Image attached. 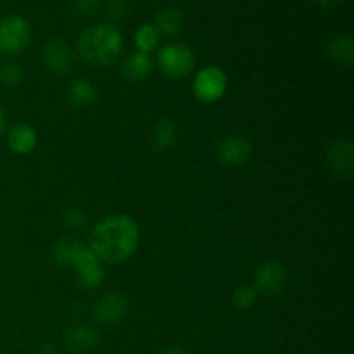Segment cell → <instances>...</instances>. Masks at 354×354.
Returning a JSON list of instances; mask_svg holds the SVG:
<instances>
[{
	"label": "cell",
	"instance_id": "7402d4cb",
	"mask_svg": "<svg viewBox=\"0 0 354 354\" xmlns=\"http://www.w3.org/2000/svg\"><path fill=\"white\" fill-rule=\"evenodd\" d=\"M106 14L113 21H121L128 14V2L127 0H109L106 3Z\"/></svg>",
	"mask_w": 354,
	"mask_h": 354
},
{
	"label": "cell",
	"instance_id": "4316f807",
	"mask_svg": "<svg viewBox=\"0 0 354 354\" xmlns=\"http://www.w3.org/2000/svg\"><path fill=\"white\" fill-rule=\"evenodd\" d=\"M38 354H55V348L52 344H41Z\"/></svg>",
	"mask_w": 354,
	"mask_h": 354
},
{
	"label": "cell",
	"instance_id": "e0dca14e",
	"mask_svg": "<svg viewBox=\"0 0 354 354\" xmlns=\"http://www.w3.org/2000/svg\"><path fill=\"white\" fill-rule=\"evenodd\" d=\"M151 140L156 151H169L176 142V124L173 123L171 120H168V118L159 120L158 123L154 124V128H152Z\"/></svg>",
	"mask_w": 354,
	"mask_h": 354
},
{
	"label": "cell",
	"instance_id": "d6986e66",
	"mask_svg": "<svg viewBox=\"0 0 354 354\" xmlns=\"http://www.w3.org/2000/svg\"><path fill=\"white\" fill-rule=\"evenodd\" d=\"M133 40L138 52L149 54V52L158 48L159 40H161V33H159L158 28H156L154 24H142V26H138L137 31H135Z\"/></svg>",
	"mask_w": 354,
	"mask_h": 354
},
{
	"label": "cell",
	"instance_id": "4fadbf2b",
	"mask_svg": "<svg viewBox=\"0 0 354 354\" xmlns=\"http://www.w3.org/2000/svg\"><path fill=\"white\" fill-rule=\"evenodd\" d=\"M68 349L75 354H85L99 344V334L90 325H75L66 334Z\"/></svg>",
	"mask_w": 354,
	"mask_h": 354
},
{
	"label": "cell",
	"instance_id": "83f0119b",
	"mask_svg": "<svg viewBox=\"0 0 354 354\" xmlns=\"http://www.w3.org/2000/svg\"><path fill=\"white\" fill-rule=\"evenodd\" d=\"M3 130H6V114H3V109L0 107V137H2Z\"/></svg>",
	"mask_w": 354,
	"mask_h": 354
},
{
	"label": "cell",
	"instance_id": "7a4b0ae2",
	"mask_svg": "<svg viewBox=\"0 0 354 354\" xmlns=\"http://www.w3.org/2000/svg\"><path fill=\"white\" fill-rule=\"evenodd\" d=\"M52 259L59 268H71L78 273V282L86 289L104 282V265L92 251L73 237H64L52 249Z\"/></svg>",
	"mask_w": 354,
	"mask_h": 354
},
{
	"label": "cell",
	"instance_id": "2e32d148",
	"mask_svg": "<svg viewBox=\"0 0 354 354\" xmlns=\"http://www.w3.org/2000/svg\"><path fill=\"white\" fill-rule=\"evenodd\" d=\"M328 57L341 66H351L354 61V41L349 35H337L327 45Z\"/></svg>",
	"mask_w": 354,
	"mask_h": 354
},
{
	"label": "cell",
	"instance_id": "44dd1931",
	"mask_svg": "<svg viewBox=\"0 0 354 354\" xmlns=\"http://www.w3.org/2000/svg\"><path fill=\"white\" fill-rule=\"evenodd\" d=\"M232 299H234V304L241 310H249L256 304V299H258V290H256L254 286L251 283H244V286L235 287L234 294H232Z\"/></svg>",
	"mask_w": 354,
	"mask_h": 354
},
{
	"label": "cell",
	"instance_id": "8992f818",
	"mask_svg": "<svg viewBox=\"0 0 354 354\" xmlns=\"http://www.w3.org/2000/svg\"><path fill=\"white\" fill-rule=\"evenodd\" d=\"M31 40V26L26 17L9 14L0 19V50L6 54H19Z\"/></svg>",
	"mask_w": 354,
	"mask_h": 354
},
{
	"label": "cell",
	"instance_id": "8fae6325",
	"mask_svg": "<svg viewBox=\"0 0 354 354\" xmlns=\"http://www.w3.org/2000/svg\"><path fill=\"white\" fill-rule=\"evenodd\" d=\"M128 311H130V301L124 294L111 292L100 297L97 303L93 315L95 320L102 325H118L127 318Z\"/></svg>",
	"mask_w": 354,
	"mask_h": 354
},
{
	"label": "cell",
	"instance_id": "cb8c5ba5",
	"mask_svg": "<svg viewBox=\"0 0 354 354\" xmlns=\"http://www.w3.org/2000/svg\"><path fill=\"white\" fill-rule=\"evenodd\" d=\"M73 7L80 14H92L100 6V0H71Z\"/></svg>",
	"mask_w": 354,
	"mask_h": 354
},
{
	"label": "cell",
	"instance_id": "3957f363",
	"mask_svg": "<svg viewBox=\"0 0 354 354\" xmlns=\"http://www.w3.org/2000/svg\"><path fill=\"white\" fill-rule=\"evenodd\" d=\"M123 35L113 24H93L78 38L80 55L97 68L116 62L123 52Z\"/></svg>",
	"mask_w": 354,
	"mask_h": 354
},
{
	"label": "cell",
	"instance_id": "ba28073f",
	"mask_svg": "<svg viewBox=\"0 0 354 354\" xmlns=\"http://www.w3.org/2000/svg\"><path fill=\"white\" fill-rule=\"evenodd\" d=\"M218 161L227 168H239L252 156V144L245 135L232 133L220 140L216 147Z\"/></svg>",
	"mask_w": 354,
	"mask_h": 354
},
{
	"label": "cell",
	"instance_id": "9c48e42d",
	"mask_svg": "<svg viewBox=\"0 0 354 354\" xmlns=\"http://www.w3.org/2000/svg\"><path fill=\"white\" fill-rule=\"evenodd\" d=\"M41 59H44L45 68L50 73H55V75H66V73H69L73 68V62H75V57H73V52L69 48V45L59 37L48 38L45 41Z\"/></svg>",
	"mask_w": 354,
	"mask_h": 354
},
{
	"label": "cell",
	"instance_id": "9a60e30c",
	"mask_svg": "<svg viewBox=\"0 0 354 354\" xmlns=\"http://www.w3.org/2000/svg\"><path fill=\"white\" fill-rule=\"evenodd\" d=\"M152 73V59L144 52H133L123 62V75L130 82H144Z\"/></svg>",
	"mask_w": 354,
	"mask_h": 354
},
{
	"label": "cell",
	"instance_id": "6da1fadb",
	"mask_svg": "<svg viewBox=\"0 0 354 354\" xmlns=\"http://www.w3.org/2000/svg\"><path fill=\"white\" fill-rule=\"evenodd\" d=\"M140 242L137 221L124 213H113L97 221L90 234L88 249L102 265H118L135 254Z\"/></svg>",
	"mask_w": 354,
	"mask_h": 354
},
{
	"label": "cell",
	"instance_id": "5bb4252c",
	"mask_svg": "<svg viewBox=\"0 0 354 354\" xmlns=\"http://www.w3.org/2000/svg\"><path fill=\"white\" fill-rule=\"evenodd\" d=\"M66 99L75 109H85L97 100V86L90 80H75L66 90Z\"/></svg>",
	"mask_w": 354,
	"mask_h": 354
},
{
	"label": "cell",
	"instance_id": "d4e9b609",
	"mask_svg": "<svg viewBox=\"0 0 354 354\" xmlns=\"http://www.w3.org/2000/svg\"><path fill=\"white\" fill-rule=\"evenodd\" d=\"M161 354H189V353H187L183 348H180V346H168V348L162 349Z\"/></svg>",
	"mask_w": 354,
	"mask_h": 354
},
{
	"label": "cell",
	"instance_id": "ac0fdd59",
	"mask_svg": "<svg viewBox=\"0 0 354 354\" xmlns=\"http://www.w3.org/2000/svg\"><path fill=\"white\" fill-rule=\"evenodd\" d=\"M154 26L166 37H175L183 26V14L176 7H165L156 14Z\"/></svg>",
	"mask_w": 354,
	"mask_h": 354
},
{
	"label": "cell",
	"instance_id": "ffe728a7",
	"mask_svg": "<svg viewBox=\"0 0 354 354\" xmlns=\"http://www.w3.org/2000/svg\"><path fill=\"white\" fill-rule=\"evenodd\" d=\"M23 68L16 61H6L0 64V83L7 88H14L23 80Z\"/></svg>",
	"mask_w": 354,
	"mask_h": 354
},
{
	"label": "cell",
	"instance_id": "277c9868",
	"mask_svg": "<svg viewBox=\"0 0 354 354\" xmlns=\"http://www.w3.org/2000/svg\"><path fill=\"white\" fill-rule=\"evenodd\" d=\"M158 64L168 78H187L196 68V55L192 48L183 44L162 45L158 52Z\"/></svg>",
	"mask_w": 354,
	"mask_h": 354
},
{
	"label": "cell",
	"instance_id": "603a6c76",
	"mask_svg": "<svg viewBox=\"0 0 354 354\" xmlns=\"http://www.w3.org/2000/svg\"><path fill=\"white\" fill-rule=\"evenodd\" d=\"M86 216L80 207H68L64 211V223L69 228H82L85 225Z\"/></svg>",
	"mask_w": 354,
	"mask_h": 354
},
{
	"label": "cell",
	"instance_id": "484cf974",
	"mask_svg": "<svg viewBox=\"0 0 354 354\" xmlns=\"http://www.w3.org/2000/svg\"><path fill=\"white\" fill-rule=\"evenodd\" d=\"M315 2H317L322 9H332V7L337 6L341 0H315Z\"/></svg>",
	"mask_w": 354,
	"mask_h": 354
},
{
	"label": "cell",
	"instance_id": "7c38bea8",
	"mask_svg": "<svg viewBox=\"0 0 354 354\" xmlns=\"http://www.w3.org/2000/svg\"><path fill=\"white\" fill-rule=\"evenodd\" d=\"M7 144H9L10 151L14 154L26 156L33 152V149L38 144V135L31 124L28 123H17L9 130V137H7Z\"/></svg>",
	"mask_w": 354,
	"mask_h": 354
},
{
	"label": "cell",
	"instance_id": "30bf717a",
	"mask_svg": "<svg viewBox=\"0 0 354 354\" xmlns=\"http://www.w3.org/2000/svg\"><path fill=\"white\" fill-rule=\"evenodd\" d=\"M327 161L332 171L342 180H349L354 171V145L349 138H335L327 149Z\"/></svg>",
	"mask_w": 354,
	"mask_h": 354
},
{
	"label": "cell",
	"instance_id": "5b68a950",
	"mask_svg": "<svg viewBox=\"0 0 354 354\" xmlns=\"http://www.w3.org/2000/svg\"><path fill=\"white\" fill-rule=\"evenodd\" d=\"M228 88V76L220 66H204L196 73L192 82V92L197 100L204 104L218 102Z\"/></svg>",
	"mask_w": 354,
	"mask_h": 354
},
{
	"label": "cell",
	"instance_id": "52a82bcc",
	"mask_svg": "<svg viewBox=\"0 0 354 354\" xmlns=\"http://www.w3.org/2000/svg\"><path fill=\"white\" fill-rule=\"evenodd\" d=\"M289 283V270L279 259H266L256 268L254 283L258 294H266V296H277L286 290Z\"/></svg>",
	"mask_w": 354,
	"mask_h": 354
}]
</instances>
